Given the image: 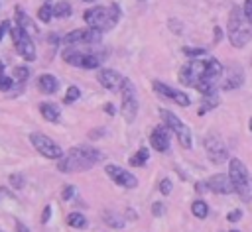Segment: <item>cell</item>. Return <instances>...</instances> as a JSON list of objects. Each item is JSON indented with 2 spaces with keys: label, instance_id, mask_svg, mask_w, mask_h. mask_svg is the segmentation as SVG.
Here are the masks:
<instances>
[{
  "label": "cell",
  "instance_id": "31",
  "mask_svg": "<svg viewBox=\"0 0 252 232\" xmlns=\"http://www.w3.org/2000/svg\"><path fill=\"white\" fill-rule=\"evenodd\" d=\"M108 8V18H110V26L114 28L116 24H118V20H120V6L116 4V2H110V6H106Z\"/></svg>",
  "mask_w": 252,
  "mask_h": 232
},
{
  "label": "cell",
  "instance_id": "6",
  "mask_svg": "<svg viewBox=\"0 0 252 232\" xmlns=\"http://www.w3.org/2000/svg\"><path fill=\"white\" fill-rule=\"evenodd\" d=\"M8 33H10L12 41H14L16 53H18L24 61H35V45H33L32 37H30L24 29H20L18 26H10Z\"/></svg>",
  "mask_w": 252,
  "mask_h": 232
},
{
  "label": "cell",
  "instance_id": "16",
  "mask_svg": "<svg viewBox=\"0 0 252 232\" xmlns=\"http://www.w3.org/2000/svg\"><path fill=\"white\" fill-rule=\"evenodd\" d=\"M220 81H222V83H220L219 87H220L222 90H234V88L242 87V83H244V69H242L240 65L232 63V65L226 67L224 79H220Z\"/></svg>",
  "mask_w": 252,
  "mask_h": 232
},
{
  "label": "cell",
  "instance_id": "12",
  "mask_svg": "<svg viewBox=\"0 0 252 232\" xmlns=\"http://www.w3.org/2000/svg\"><path fill=\"white\" fill-rule=\"evenodd\" d=\"M203 147H205L209 159H211L213 163H217V165L228 159V149H226V145H224V142L220 140L219 134H209V136L203 140Z\"/></svg>",
  "mask_w": 252,
  "mask_h": 232
},
{
  "label": "cell",
  "instance_id": "20",
  "mask_svg": "<svg viewBox=\"0 0 252 232\" xmlns=\"http://www.w3.org/2000/svg\"><path fill=\"white\" fill-rule=\"evenodd\" d=\"M35 85H37V90L43 92V94H55L57 88H59V81H57V77L51 75V73H41V75L37 77Z\"/></svg>",
  "mask_w": 252,
  "mask_h": 232
},
{
  "label": "cell",
  "instance_id": "50",
  "mask_svg": "<svg viewBox=\"0 0 252 232\" xmlns=\"http://www.w3.org/2000/svg\"><path fill=\"white\" fill-rule=\"evenodd\" d=\"M230 232H238V230H230Z\"/></svg>",
  "mask_w": 252,
  "mask_h": 232
},
{
  "label": "cell",
  "instance_id": "44",
  "mask_svg": "<svg viewBox=\"0 0 252 232\" xmlns=\"http://www.w3.org/2000/svg\"><path fill=\"white\" fill-rule=\"evenodd\" d=\"M195 193H199V195L207 193V183H205V181H197V183H195Z\"/></svg>",
  "mask_w": 252,
  "mask_h": 232
},
{
  "label": "cell",
  "instance_id": "10",
  "mask_svg": "<svg viewBox=\"0 0 252 232\" xmlns=\"http://www.w3.org/2000/svg\"><path fill=\"white\" fill-rule=\"evenodd\" d=\"M83 20L87 24V28L98 29L100 33L106 29H112L110 26V18H108V8L106 6H93L89 10L83 12Z\"/></svg>",
  "mask_w": 252,
  "mask_h": 232
},
{
  "label": "cell",
  "instance_id": "51",
  "mask_svg": "<svg viewBox=\"0 0 252 232\" xmlns=\"http://www.w3.org/2000/svg\"><path fill=\"white\" fill-rule=\"evenodd\" d=\"M138 2H146V0H138Z\"/></svg>",
  "mask_w": 252,
  "mask_h": 232
},
{
  "label": "cell",
  "instance_id": "18",
  "mask_svg": "<svg viewBox=\"0 0 252 232\" xmlns=\"http://www.w3.org/2000/svg\"><path fill=\"white\" fill-rule=\"evenodd\" d=\"M205 183H207V191H213V193H219V195H230L232 193V185L228 181V175H224V173L211 175Z\"/></svg>",
  "mask_w": 252,
  "mask_h": 232
},
{
  "label": "cell",
  "instance_id": "13",
  "mask_svg": "<svg viewBox=\"0 0 252 232\" xmlns=\"http://www.w3.org/2000/svg\"><path fill=\"white\" fill-rule=\"evenodd\" d=\"M100 37H102V33L98 29L79 28V29H73V31L65 33L63 37H59V41L65 43V45H73V43H98Z\"/></svg>",
  "mask_w": 252,
  "mask_h": 232
},
{
  "label": "cell",
  "instance_id": "7",
  "mask_svg": "<svg viewBox=\"0 0 252 232\" xmlns=\"http://www.w3.org/2000/svg\"><path fill=\"white\" fill-rule=\"evenodd\" d=\"M120 94H122V116L126 122H134L136 120V114H138V98H136V87L134 83L126 77L122 87H120Z\"/></svg>",
  "mask_w": 252,
  "mask_h": 232
},
{
  "label": "cell",
  "instance_id": "14",
  "mask_svg": "<svg viewBox=\"0 0 252 232\" xmlns=\"http://www.w3.org/2000/svg\"><path fill=\"white\" fill-rule=\"evenodd\" d=\"M104 173H106L118 187H124V189H136V187H138V179H136L130 171H126L124 167H120V165L108 163V165L104 167Z\"/></svg>",
  "mask_w": 252,
  "mask_h": 232
},
{
  "label": "cell",
  "instance_id": "17",
  "mask_svg": "<svg viewBox=\"0 0 252 232\" xmlns=\"http://www.w3.org/2000/svg\"><path fill=\"white\" fill-rule=\"evenodd\" d=\"M150 144H152V147L156 149V151H167L169 149V144H171V132L163 126V124H159V126H156L154 130H152V134H150Z\"/></svg>",
  "mask_w": 252,
  "mask_h": 232
},
{
  "label": "cell",
  "instance_id": "38",
  "mask_svg": "<svg viewBox=\"0 0 252 232\" xmlns=\"http://www.w3.org/2000/svg\"><path fill=\"white\" fill-rule=\"evenodd\" d=\"M242 218V208H234V210H230L228 214H226V220L228 222H238Z\"/></svg>",
  "mask_w": 252,
  "mask_h": 232
},
{
  "label": "cell",
  "instance_id": "28",
  "mask_svg": "<svg viewBox=\"0 0 252 232\" xmlns=\"http://www.w3.org/2000/svg\"><path fill=\"white\" fill-rule=\"evenodd\" d=\"M104 220H106V224H108V226H114V228H122V226H124V222H126L120 214H116V212H108V210L104 212Z\"/></svg>",
  "mask_w": 252,
  "mask_h": 232
},
{
  "label": "cell",
  "instance_id": "37",
  "mask_svg": "<svg viewBox=\"0 0 252 232\" xmlns=\"http://www.w3.org/2000/svg\"><path fill=\"white\" fill-rule=\"evenodd\" d=\"M73 195H75V185H65V187L61 189V199H63V201H69Z\"/></svg>",
  "mask_w": 252,
  "mask_h": 232
},
{
  "label": "cell",
  "instance_id": "36",
  "mask_svg": "<svg viewBox=\"0 0 252 232\" xmlns=\"http://www.w3.org/2000/svg\"><path fill=\"white\" fill-rule=\"evenodd\" d=\"M242 18L252 24V0H244V10H242Z\"/></svg>",
  "mask_w": 252,
  "mask_h": 232
},
{
  "label": "cell",
  "instance_id": "27",
  "mask_svg": "<svg viewBox=\"0 0 252 232\" xmlns=\"http://www.w3.org/2000/svg\"><path fill=\"white\" fill-rule=\"evenodd\" d=\"M30 79V69L26 65H20V67H14L12 71V81L16 83H26Z\"/></svg>",
  "mask_w": 252,
  "mask_h": 232
},
{
  "label": "cell",
  "instance_id": "33",
  "mask_svg": "<svg viewBox=\"0 0 252 232\" xmlns=\"http://www.w3.org/2000/svg\"><path fill=\"white\" fill-rule=\"evenodd\" d=\"M10 185H12L16 191L24 189V185H26V179H24V175H22V173H12V175H10Z\"/></svg>",
  "mask_w": 252,
  "mask_h": 232
},
{
  "label": "cell",
  "instance_id": "24",
  "mask_svg": "<svg viewBox=\"0 0 252 232\" xmlns=\"http://www.w3.org/2000/svg\"><path fill=\"white\" fill-rule=\"evenodd\" d=\"M67 224H69L71 228H77V230H85V228L89 226L87 216H85L83 212H77V210L67 214Z\"/></svg>",
  "mask_w": 252,
  "mask_h": 232
},
{
  "label": "cell",
  "instance_id": "49",
  "mask_svg": "<svg viewBox=\"0 0 252 232\" xmlns=\"http://www.w3.org/2000/svg\"><path fill=\"white\" fill-rule=\"evenodd\" d=\"M81 2H94V0H81Z\"/></svg>",
  "mask_w": 252,
  "mask_h": 232
},
{
  "label": "cell",
  "instance_id": "25",
  "mask_svg": "<svg viewBox=\"0 0 252 232\" xmlns=\"http://www.w3.org/2000/svg\"><path fill=\"white\" fill-rule=\"evenodd\" d=\"M148 159H150V149H148V147H140V149L128 159V163H130L132 167H142V165L148 163Z\"/></svg>",
  "mask_w": 252,
  "mask_h": 232
},
{
  "label": "cell",
  "instance_id": "43",
  "mask_svg": "<svg viewBox=\"0 0 252 232\" xmlns=\"http://www.w3.org/2000/svg\"><path fill=\"white\" fill-rule=\"evenodd\" d=\"M100 136H104V128H96V130H91L89 132V140H96Z\"/></svg>",
  "mask_w": 252,
  "mask_h": 232
},
{
  "label": "cell",
  "instance_id": "39",
  "mask_svg": "<svg viewBox=\"0 0 252 232\" xmlns=\"http://www.w3.org/2000/svg\"><path fill=\"white\" fill-rule=\"evenodd\" d=\"M159 193L161 195H169L171 193V181L169 179H161L159 181Z\"/></svg>",
  "mask_w": 252,
  "mask_h": 232
},
{
  "label": "cell",
  "instance_id": "2",
  "mask_svg": "<svg viewBox=\"0 0 252 232\" xmlns=\"http://www.w3.org/2000/svg\"><path fill=\"white\" fill-rule=\"evenodd\" d=\"M228 181L232 185V193H236L242 203H250L252 199V189H250V175L242 159L230 157L228 159Z\"/></svg>",
  "mask_w": 252,
  "mask_h": 232
},
{
  "label": "cell",
  "instance_id": "42",
  "mask_svg": "<svg viewBox=\"0 0 252 232\" xmlns=\"http://www.w3.org/2000/svg\"><path fill=\"white\" fill-rule=\"evenodd\" d=\"M102 110H104V114H108V116H114V114H116V108H114L112 102H104V104H102Z\"/></svg>",
  "mask_w": 252,
  "mask_h": 232
},
{
  "label": "cell",
  "instance_id": "48",
  "mask_svg": "<svg viewBox=\"0 0 252 232\" xmlns=\"http://www.w3.org/2000/svg\"><path fill=\"white\" fill-rule=\"evenodd\" d=\"M47 41H49V43H57V41H59V35H55V33H51V35L47 37Z\"/></svg>",
  "mask_w": 252,
  "mask_h": 232
},
{
  "label": "cell",
  "instance_id": "15",
  "mask_svg": "<svg viewBox=\"0 0 252 232\" xmlns=\"http://www.w3.org/2000/svg\"><path fill=\"white\" fill-rule=\"evenodd\" d=\"M124 79H126L124 75H120L118 71H114L110 67L100 69L98 75H96V81L100 83V87L106 88V90H110V92H118L120 87H122V83H124Z\"/></svg>",
  "mask_w": 252,
  "mask_h": 232
},
{
  "label": "cell",
  "instance_id": "1",
  "mask_svg": "<svg viewBox=\"0 0 252 232\" xmlns=\"http://www.w3.org/2000/svg\"><path fill=\"white\" fill-rule=\"evenodd\" d=\"M102 153L94 145H75L57 159V169L63 173H79L98 165Z\"/></svg>",
  "mask_w": 252,
  "mask_h": 232
},
{
  "label": "cell",
  "instance_id": "41",
  "mask_svg": "<svg viewBox=\"0 0 252 232\" xmlns=\"http://www.w3.org/2000/svg\"><path fill=\"white\" fill-rule=\"evenodd\" d=\"M49 218H51V206L47 204V206H43V212H41V224H47Z\"/></svg>",
  "mask_w": 252,
  "mask_h": 232
},
{
  "label": "cell",
  "instance_id": "9",
  "mask_svg": "<svg viewBox=\"0 0 252 232\" xmlns=\"http://www.w3.org/2000/svg\"><path fill=\"white\" fill-rule=\"evenodd\" d=\"M203 73H205V59H189V63H185L179 69L177 79L183 87H197L199 81L203 79Z\"/></svg>",
  "mask_w": 252,
  "mask_h": 232
},
{
  "label": "cell",
  "instance_id": "46",
  "mask_svg": "<svg viewBox=\"0 0 252 232\" xmlns=\"http://www.w3.org/2000/svg\"><path fill=\"white\" fill-rule=\"evenodd\" d=\"M220 39H222V29H220L219 26H215V39H213V41H215V43H219Z\"/></svg>",
  "mask_w": 252,
  "mask_h": 232
},
{
  "label": "cell",
  "instance_id": "19",
  "mask_svg": "<svg viewBox=\"0 0 252 232\" xmlns=\"http://www.w3.org/2000/svg\"><path fill=\"white\" fill-rule=\"evenodd\" d=\"M14 16H16V26H18L20 29H24L30 37L39 33V29H37L35 22H33V20H32V18H30L22 8H20V6H16V8H14Z\"/></svg>",
  "mask_w": 252,
  "mask_h": 232
},
{
  "label": "cell",
  "instance_id": "45",
  "mask_svg": "<svg viewBox=\"0 0 252 232\" xmlns=\"http://www.w3.org/2000/svg\"><path fill=\"white\" fill-rule=\"evenodd\" d=\"M10 29V22L8 20H4V22H0V41H2V37L6 35V31Z\"/></svg>",
  "mask_w": 252,
  "mask_h": 232
},
{
  "label": "cell",
  "instance_id": "35",
  "mask_svg": "<svg viewBox=\"0 0 252 232\" xmlns=\"http://www.w3.org/2000/svg\"><path fill=\"white\" fill-rule=\"evenodd\" d=\"M12 87H14V81H12V77H8V75L0 73V90H10Z\"/></svg>",
  "mask_w": 252,
  "mask_h": 232
},
{
  "label": "cell",
  "instance_id": "21",
  "mask_svg": "<svg viewBox=\"0 0 252 232\" xmlns=\"http://www.w3.org/2000/svg\"><path fill=\"white\" fill-rule=\"evenodd\" d=\"M37 108H39V114L43 120H47V122H59L61 120V112H59V106L55 102L43 100V102H39Z\"/></svg>",
  "mask_w": 252,
  "mask_h": 232
},
{
  "label": "cell",
  "instance_id": "26",
  "mask_svg": "<svg viewBox=\"0 0 252 232\" xmlns=\"http://www.w3.org/2000/svg\"><path fill=\"white\" fill-rule=\"evenodd\" d=\"M191 212H193V216H197V218H207V214H209V204H207L205 201L197 199V201H193V204H191Z\"/></svg>",
  "mask_w": 252,
  "mask_h": 232
},
{
  "label": "cell",
  "instance_id": "11",
  "mask_svg": "<svg viewBox=\"0 0 252 232\" xmlns=\"http://www.w3.org/2000/svg\"><path fill=\"white\" fill-rule=\"evenodd\" d=\"M152 88H154V92H156L158 96H161V98H165V100H171V102H175V104L181 106V108H185V106L191 104V98H189L183 90H177V88L165 85L163 81H158V79L152 81Z\"/></svg>",
  "mask_w": 252,
  "mask_h": 232
},
{
  "label": "cell",
  "instance_id": "4",
  "mask_svg": "<svg viewBox=\"0 0 252 232\" xmlns=\"http://www.w3.org/2000/svg\"><path fill=\"white\" fill-rule=\"evenodd\" d=\"M61 57L65 63L73 65V67H81V69H87V71H93V69H98L100 63H102V55L94 53V51H79L77 47H65L61 51Z\"/></svg>",
  "mask_w": 252,
  "mask_h": 232
},
{
  "label": "cell",
  "instance_id": "5",
  "mask_svg": "<svg viewBox=\"0 0 252 232\" xmlns=\"http://www.w3.org/2000/svg\"><path fill=\"white\" fill-rule=\"evenodd\" d=\"M159 114H161L163 126H165L169 132H173V134H175V138H177L179 145H181V147H185V149H187V147H191L193 138H191L189 128L181 122V118H179L177 114H173L171 110H167V108H161V110H159Z\"/></svg>",
  "mask_w": 252,
  "mask_h": 232
},
{
  "label": "cell",
  "instance_id": "29",
  "mask_svg": "<svg viewBox=\"0 0 252 232\" xmlns=\"http://www.w3.org/2000/svg\"><path fill=\"white\" fill-rule=\"evenodd\" d=\"M51 4L49 2H45V4H41L39 8H37V20L39 22H43V24H47V22H51Z\"/></svg>",
  "mask_w": 252,
  "mask_h": 232
},
{
  "label": "cell",
  "instance_id": "34",
  "mask_svg": "<svg viewBox=\"0 0 252 232\" xmlns=\"http://www.w3.org/2000/svg\"><path fill=\"white\" fill-rule=\"evenodd\" d=\"M167 26H169V29L173 31V33H177V35H181V31H183V24L177 20V18H169V22H167Z\"/></svg>",
  "mask_w": 252,
  "mask_h": 232
},
{
  "label": "cell",
  "instance_id": "40",
  "mask_svg": "<svg viewBox=\"0 0 252 232\" xmlns=\"http://www.w3.org/2000/svg\"><path fill=\"white\" fill-rule=\"evenodd\" d=\"M163 206H165L163 203H154V204H152V214H154V216H161V214L165 212Z\"/></svg>",
  "mask_w": 252,
  "mask_h": 232
},
{
  "label": "cell",
  "instance_id": "3",
  "mask_svg": "<svg viewBox=\"0 0 252 232\" xmlns=\"http://www.w3.org/2000/svg\"><path fill=\"white\" fill-rule=\"evenodd\" d=\"M250 24L242 18V12H240V8H230V14H228V39H230V43H232V47H236V49H242L244 45H248L250 43V39H252V31H250V28H248Z\"/></svg>",
  "mask_w": 252,
  "mask_h": 232
},
{
  "label": "cell",
  "instance_id": "22",
  "mask_svg": "<svg viewBox=\"0 0 252 232\" xmlns=\"http://www.w3.org/2000/svg\"><path fill=\"white\" fill-rule=\"evenodd\" d=\"M219 104H220V96H219V92L205 94V96H203V102H201V106H199V110H197V114H199V116H205L207 112H211V110L217 108Z\"/></svg>",
  "mask_w": 252,
  "mask_h": 232
},
{
  "label": "cell",
  "instance_id": "8",
  "mask_svg": "<svg viewBox=\"0 0 252 232\" xmlns=\"http://www.w3.org/2000/svg\"><path fill=\"white\" fill-rule=\"evenodd\" d=\"M30 142L37 149V153L47 157V159H59L63 155V147L59 144H55L51 138H47L45 134H41V132H32L30 134Z\"/></svg>",
  "mask_w": 252,
  "mask_h": 232
},
{
  "label": "cell",
  "instance_id": "23",
  "mask_svg": "<svg viewBox=\"0 0 252 232\" xmlns=\"http://www.w3.org/2000/svg\"><path fill=\"white\" fill-rule=\"evenodd\" d=\"M71 12H73V8H71V2H67V0H61V2H55V6H51V16L53 18H69L71 16Z\"/></svg>",
  "mask_w": 252,
  "mask_h": 232
},
{
  "label": "cell",
  "instance_id": "32",
  "mask_svg": "<svg viewBox=\"0 0 252 232\" xmlns=\"http://www.w3.org/2000/svg\"><path fill=\"white\" fill-rule=\"evenodd\" d=\"M181 51H183V55H187L189 59H197V57H203V55L207 53V49H205V47H189V45H187V47H183Z\"/></svg>",
  "mask_w": 252,
  "mask_h": 232
},
{
  "label": "cell",
  "instance_id": "52",
  "mask_svg": "<svg viewBox=\"0 0 252 232\" xmlns=\"http://www.w3.org/2000/svg\"><path fill=\"white\" fill-rule=\"evenodd\" d=\"M0 232H2V230H0Z\"/></svg>",
  "mask_w": 252,
  "mask_h": 232
},
{
  "label": "cell",
  "instance_id": "47",
  "mask_svg": "<svg viewBox=\"0 0 252 232\" xmlns=\"http://www.w3.org/2000/svg\"><path fill=\"white\" fill-rule=\"evenodd\" d=\"M16 232H32L24 222H16Z\"/></svg>",
  "mask_w": 252,
  "mask_h": 232
},
{
  "label": "cell",
  "instance_id": "30",
  "mask_svg": "<svg viewBox=\"0 0 252 232\" xmlns=\"http://www.w3.org/2000/svg\"><path fill=\"white\" fill-rule=\"evenodd\" d=\"M79 96H81L79 87L71 85V87H67V92H65V96H63V102H65V104H73L75 100H79Z\"/></svg>",
  "mask_w": 252,
  "mask_h": 232
}]
</instances>
